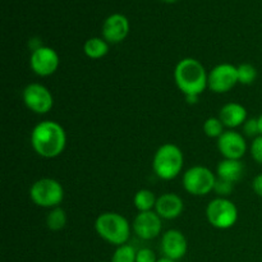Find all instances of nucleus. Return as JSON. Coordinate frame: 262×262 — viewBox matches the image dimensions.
I'll use <instances>...</instances> for the list:
<instances>
[{"instance_id": "1", "label": "nucleus", "mask_w": 262, "mask_h": 262, "mask_svg": "<svg viewBox=\"0 0 262 262\" xmlns=\"http://www.w3.org/2000/svg\"><path fill=\"white\" fill-rule=\"evenodd\" d=\"M66 145V130L54 120H43L38 123L31 132V146L41 158H58L64 151Z\"/></svg>"}, {"instance_id": "2", "label": "nucleus", "mask_w": 262, "mask_h": 262, "mask_svg": "<svg viewBox=\"0 0 262 262\" xmlns=\"http://www.w3.org/2000/svg\"><path fill=\"white\" fill-rule=\"evenodd\" d=\"M174 81L184 96H200L209 86V74L201 61L184 58L176 66Z\"/></svg>"}, {"instance_id": "3", "label": "nucleus", "mask_w": 262, "mask_h": 262, "mask_svg": "<svg viewBox=\"0 0 262 262\" xmlns=\"http://www.w3.org/2000/svg\"><path fill=\"white\" fill-rule=\"evenodd\" d=\"M95 230L105 242L114 246L127 245L130 237V224L118 212H102L95 222Z\"/></svg>"}, {"instance_id": "4", "label": "nucleus", "mask_w": 262, "mask_h": 262, "mask_svg": "<svg viewBox=\"0 0 262 262\" xmlns=\"http://www.w3.org/2000/svg\"><path fill=\"white\" fill-rule=\"evenodd\" d=\"M184 156L174 143H164L158 148L152 159L154 173L163 181L177 178L183 169Z\"/></svg>"}, {"instance_id": "5", "label": "nucleus", "mask_w": 262, "mask_h": 262, "mask_svg": "<svg viewBox=\"0 0 262 262\" xmlns=\"http://www.w3.org/2000/svg\"><path fill=\"white\" fill-rule=\"evenodd\" d=\"M30 197L35 205L45 209H54L64 199L63 186L53 178H41L30 188Z\"/></svg>"}, {"instance_id": "6", "label": "nucleus", "mask_w": 262, "mask_h": 262, "mask_svg": "<svg viewBox=\"0 0 262 262\" xmlns=\"http://www.w3.org/2000/svg\"><path fill=\"white\" fill-rule=\"evenodd\" d=\"M206 217L216 229H230L238 220V209L227 197H216L207 205Z\"/></svg>"}, {"instance_id": "7", "label": "nucleus", "mask_w": 262, "mask_h": 262, "mask_svg": "<svg viewBox=\"0 0 262 262\" xmlns=\"http://www.w3.org/2000/svg\"><path fill=\"white\" fill-rule=\"evenodd\" d=\"M183 188L193 196H206L214 191L215 177L214 171L206 166H192L184 171Z\"/></svg>"}, {"instance_id": "8", "label": "nucleus", "mask_w": 262, "mask_h": 262, "mask_svg": "<svg viewBox=\"0 0 262 262\" xmlns=\"http://www.w3.org/2000/svg\"><path fill=\"white\" fill-rule=\"evenodd\" d=\"M22 99L27 109L36 114H46L54 106V97L48 87L41 83H30L22 92Z\"/></svg>"}, {"instance_id": "9", "label": "nucleus", "mask_w": 262, "mask_h": 262, "mask_svg": "<svg viewBox=\"0 0 262 262\" xmlns=\"http://www.w3.org/2000/svg\"><path fill=\"white\" fill-rule=\"evenodd\" d=\"M238 82L237 67L223 63L214 67L209 73V89L215 94H225L234 89Z\"/></svg>"}, {"instance_id": "10", "label": "nucleus", "mask_w": 262, "mask_h": 262, "mask_svg": "<svg viewBox=\"0 0 262 262\" xmlns=\"http://www.w3.org/2000/svg\"><path fill=\"white\" fill-rule=\"evenodd\" d=\"M58 53L49 46H42L32 50L30 56V66L33 73L40 77H49L55 73L59 68Z\"/></svg>"}, {"instance_id": "11", "label": "nucleus", "mask_w": 262, "mask_h": 262, "mask_svg": "<svg viewBox=\"0 0 262 262\" xmlns=\"http://www.w3.org/2000/svg\"><path fill=\"white\" fill-rule=\"evenodd\" d=\"M217 148L224 159L241 160L247 151V142H246L245 136L241 135L239 132L229 129L225 130L217 138Z\"/></svg>"}, {"instance_id": "12", "label": "nucleus", "mask_w": 262, "mask_h": 262, "mask_svg": "<svg viewBox=\"0 0 262 262\" xmlns=\"http://www.w3.org/2000/svg\"><path fill=\"white\" fill-rule=\"evenodd\" d=\"M161 217L156 214V211L138 212L133 220V232L138 238L143 241H151L159 237L163 230Z\"/></svg>"}, {"instance_id": "13", "label": "nucleus", "mask_w": 262, "mask_h": 262, "mask_svg": "<svg viewBox=\"0 0 262 262\" xmlns=\"http://www.w3.org/2000/svg\"><path fill=\"white\" fill-rule=\"evenodd\" d=\"M188 250V242L181 230H166L161 238V251L164 256L171 260H181L186 256Z\"/></svg>"}, {"instance_id": "14", "label": "nucleus", "mask_w": 262, "mask_h": 262, "mask_svg": "<svg viewBox=\"0 0 262 262\" xmlns=\"http://www.w3.org/2000/svg\"><path fill=\"white\" fill-rule=\"evenodd\" d=\"M129 32V22L123 14H112L102 25V37L110 43H119Z\"/></svg>"}, {"instance_id": "15", "label": "nucleus", "mask_w": 262, "mask_h": 262, "mask_svg": "<svg viewBox=\"0 0 262 262\" xmlns=\"http://www.w3.org/2000/svg\"><path fill=\"white\" fill-rule=\"evenodd\" d=\"M184 210V202L178 194L176 193H164L158 197L156 201L155 211L161 219L173 220L182 215Z\"/></svg>"}, {"instance_id": "16", "label": "nucleus", "mask_w": 262, "mask_h": 262, "mask_svg": "<svg viewBox=\"0 0 262 262\" xmlns=\"http://www.w3.org/2000/svg\"><path fill=\"white\" fill-rule=\"evenodd\" d=\"M219 118L225 127L233 129V128L241 127V125L245 124L246 120L248 119L247 109L242 104H238V102H229V104H225L222 107Z\"/></svg>"}, {"instance_id": "17", "label": "nucleus", "mask_w": 262, "mask_h": 262, "mask_svg": "<svg viewBox=\"0 0 262 262\" xmlns=\"http://www.w3.org/2000/svg\"><path fill=\"white\" fill-rule=\"evenodd\" d=\"M245 173V165L241 160L223 159L216 168V177L230 183H237Z\"/></svg>"}, {"instance_id": "18", "label": "nucleus", "mask_w": 262, "mask_h": 262, "mask_svg": "<svg viewBox=\"0 0 262 262\" xmlns=\"http://www.w3.org/2000/svg\"><path fill=\"white\" fill-rule=\"evenodd\" d=\"M83 51L87 58L90 59H101L109 53V45L107 41L100 37H92L84 42Z\"/></svg>"}, {"instance_id": "19", "label": "nucleus", "mask_w": 262, "mask_h": 262, "mask_svg": "<svg viewBox=\"0 0 262 262\" xmlns=\"http://www.w3.org/2000/svg\"><path fill=\"white\" fill-rule=\"evenodd\" d=\"M156 201H158V197L155 196V193L146 188L137 191V193L133 197V204H135V207L138 210V212L154 211Z\"/></svg>"}, {"instance_id": "20", "label": "nucleus", "mask_w": 262, "mask_h": 262, "mask_svg": "<svg viewBox=\"0 0 262 262\" xmlns=\"http://www.w3.org/2000/svg\"><path fill=\"white\" fill-rule=\"evenodd\" d=\"M46 225L53 232L61 230L67 225V214L61 207H54L46 216Z\"/></svg>"}, {"instance_id": "21", "label": "nucleus", "mask_w": 262, "mask_h": 262, "mask_svg": "<svg viewBox=\"0 0 262 262\" xmlns=\"http://www.w3.org/2000/svg\"><path fill=\"white\" fill-rule=\"evenodd\" d=\"M136 256L137 251L130 245L118 246L117 250L114 251L110 262H136Z\"/></svg>"}, {"instance_id": "22", "label": "nucleus", "mask_w": 262, "mask_h": 262, "mask_svg": "<svg viewBox=\"0 0 262 262\" xmlns=\"http://www.w3.org/2000/svg\"><path fill=\"white\" fill-rule=\"evenodd\" d=\"M238 82L241 84H252L257 78V69L250 63H243L237 67Z\"/></svg>"}, {"instance_id": "23", "label": "nucleus", "mask_w": 262, "mask_h": 262, "mask_svg": "<svg viewBox=\"0 0 262 262\" xmlns=\"http://www.w3.org/2000/svg\"><path fill=\"white\" fill-rule=\"evenodd\" d=\"M224 128L225 125L223 124L220 118L211 117L205 120L204 123V132L210 138H219L225 132Z\"/></svg>"}, {"instance_id": "24", "label": "nucleus", "mask_w": 262, "mask_h": 262, "mask_svg": "<svg viewBox=\"0 0 262 262\" xmlns=\"http://www.w3.org/2000/svg\"><path fill=\"white\" fill-rule=\"evenodd\" d=\"M233 184L234 183H230V182L224 181V179H220L216 177V182H215L214 187L215 193L219 197H228L233 192V187H234Z\"/></svg>"}, {"instance_id": "25", "label": "nucleus", "mask_w": 262, "mask_h": 262, "mask_svg": "<svg viewBox=\"0 0 262 262\" xmlns=\"http://www.w3.org/2000/svg\"><path fill=\"white\" fill-rule=\"evenodd\" d=\"M243 132L248 137L256 138L261 135L260 133V127H258V119L257 118H250L245 122L243 124Z\"/></svg>"}, {"instance_id": "26", "label": "nucleus", "mask_w": 262, "mask_h": 262, "mask_svg": "<svg viewBox=\"0 0 262 262\" xmlns=\"http://www.w3.org/2000/svg\"><path fill=\"white\" fill-rule=\"evenodd\" d=\"M251 155L256 163L262 165V135L253 138L252 143H251Z\"/></svg>"}, {"instance_id": "27", "label": "nucleus", "mask_w": 262, "mask_h": 262, "mask_svg": "<svg viewBox=\"0 0 262 262\" xmlns=\"http://www.w3.org/2000/svg\"><path fill=\"white\" fill-rule=\"evenodd\" d=\"M136 262H158L155 252L150 248H141L137 251Z\"/></svg>"}, {"instance_id": "28", "label": "nucleus", "mask_w": 262, "mask_h": 262, "mask_svg": "<svg viewBox=\"0 0 262 262\" xmlns=\"http://www.w3.org/2000/svg\"><path fill=\"white\" fill-rule=\"evenodd\" d=\"M252 189L257 196L262 197V174H258L253 178L252 182Z\"/></svg>"}, {"instance_id": "29", "label": "nucleus", "mask_w": 262, "mask_h": 262, "mask_svg": "<svg viewBox=\"0 0 262 262\" xmlns=\"http://www.w3.org/2000/svg\"><path fill=\"white\" fill-rule=\"evenodd\" d=\"M200 96H194V95H191V96H186V100L188 104H196L199 101Z\"/></svg>"}, {"instance_id": "30", "label": "nucleus", "mask_w": 262, "mask_h": 262, "mask_svg": "<svg viewBox=\"0 0 262 262\" xmlns=\"http://www.w3.org/2000/svg\"><path fill=\"white\" fill-rule=\"evenodd\" d=\"M158 262H177V261L176 260H171V258H168V257H165V256H164V257L159 258Z\"/></svg>"}, {"instance_id": "31", "label": "nucleus", "mask_w": 262, "mask_h": 262, "mask_svg": "<svg viewBox=\"0 0 262 262\" xmlns=\"http://www.w3.org/2000/svg\"><path fill=\"white\" fill-rule=\"evenodd\" d=\"M258 119V127H260V133L262 135V114L257 118Z\"/></svg>"}, {"instance_id": "32", "label": "nucleus", "mask_w": 262, "mask_h": 262, "mask_svg": "<svg viewBox=\"0 0 262 262\" xmlns=\"http://www.w3.org/2000/svg\"><path fill=\"white\" fill-rule=\"evenodd\" d=\"M161 2H164V3H174V2H177V0H161Z\"/></svg>"}, {"instance_id": "33", "label": "nucleus", "mask_w": 262, "mask_h": 262, "mask_svg": "<svg viewBox=\"0 0 262 262\" xmlns=\"http://www.w3.org/2000/svg\"><path fill=\"white\" fill-rule=\"evenodd\" d=\"M102 262H105V261H102Z\"/></svg>"}]
</instances>
